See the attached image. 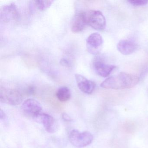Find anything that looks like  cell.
I'll return each mask as SVG.
<instances>
[{
  "instance_id": "1",
  "label": "cell",
  "mask_w": 148,
  "mask_h": 148,
  "mask_svg": "<svg viewBox=\"0 0 148 148\" xmlns=\"http://www.w3.org/2000/svg\"><path fill=\"white\" fill-rule=\"evenodd\" d=\"M139 81V78L136 75L121 72L116 76L107 78L101 83L100 86L116 90L130 89L136 86Z\"/></svg>"
},
{
  "instance_id": "2",
  "label": "cell",
  "mask_w": 148,
  "mask_h": 148,
  "mask_svg": "<svg viewBox=\"0 0 148 148\" xmlns=\"http://www.w3.org/2000/svg\"><path fill=\"white\" fill-rule=\"evenodd\" d=\"M69 139L73 146L82 148L91 144L93 141V136L89 132H81L77 130H73L69 133Z\"/></svg>"
},
{
  "instance_id": "3",
  "label": "cell",
  "mask_w": 148,
  "mask_h": 148,
  "mask_svg": "<svg viewBox=\"0 0 148 148\" xmlns=\"http://www.w3.org/2000/svg\"><path fill=\"white\" fill-rule=\"evenodd\" d=\"M23 99V95L19 90L1 87L0 100L1 103L17 106L22 103Z\"/></svg>"
},
{
  "instance_id": "4",
  "label": "cell",
  "mask_w": 148,
  "mask_h": 148,
  "mask_svg": "<svg viewBox=\"0 0 148 148\" xmlns=\"http://www.w3.org/2000/svg\"><path fill=\"white\" fill-rule=\"evenodd\" d=\"M21 109L25 116L37 121L42 113L43 108L41 104L38 100L34 99L29 98L23 102L21 105Z\"/></svg>"
},
{
  "instance_id": "5",
  "label": "cell",
  "mask_w": 148,
  "mask_h": 148,
  "mask_svg": "<svg viewBox=\"0 0 148 148\" xmlns=\"http://www.w3.org/2000/svg\"><path fill=\"white\" fill-rule=\"evenodd\" d=\"M87 25L95 30L102 31L106 26V20L103 14L98 10H89L85 12Z\"/></svg>"
},
{
  "instance_id": "6",
  "label": "cell",
  "mask_w": 148,
  "mask_h": 148,
  "mask_svg": "<svg viewBox=\"0 0 148 148\" xmlns=\"http://www.w3.org/2000/svg\"><path fill=\"white\" fill-rule=\"evenodd\" d=\"M19 16L18 7L14 3L5 5L0 9V19L4 23H9L18 19Z\"/></svg>"
},
{
  "instance_id": "7",
  "label": "cell",
  "mask_w": 148,
  "mask_h": 148,
  "mask_svg": "<svg viewBox=\"0 0 148 148\" xmlns=\"http://www.w3.org/2000/svg\"><path fill=\"white\" fill-rule=\"evenodd\" d=\"M103 39L98 33H93L90 34L86 39V46L87 51L91 54L97 55L103 47Z\"/></svg>"
},
{
  "instance_id": "8",
  "label": "cell",
  "mask_w": 148,
  "mask_h": 148,
  "mask_svg": "<svg viewBox=\"0 0 148 148\" xmlns=\"http://www.w3.org/2000/svg\"><path fill=\"white\" fill-rule=\"evenodd\" d=\"M37 121L43 124L45 130L48 133H55L58 130V122L53 117L49 114L42 113Z\"/></svg>"
},
{
  "instance_id": "9",
  "label": "cell",
  "mask_w": 148,
  "mask_h": 148,
  "mask_svg": "<svg viewBox=\"0 0 148 148\" xmlns=\"http://www.w3.org/2000/svg\"><path fill=\"white\" fill-rule=\"evenodd\" d=\"M75 79L79 89L86 94H90L95 90V83L81 74H75Z\"/></svg>"
},
{
  "instance_id": "10",
  "label": "cell",
  "mask_w": 148,
  "mask_h": 148,
  "mask_svg": "<svg viewBox=\"0 0 148 148\" xmlns=\"http://www.w3.org/2000/svg\"><path fill=\"white\" fill-rule=\"evenodd\" d=\"M85 12L76 14L73 18L71 23V29L74 33L81 32L87 25Z\"/></svg>"
},
{
  "instance_id": "11",
  "label": "cell",
  "mask_w": 148,
  "mask_h": 148,
  "mask_svg": "<svg viewBox=\"0 0 148 148\" xmlns=\"http://www.w3.org/2000/svg\"><path fill=\"white\" fill-rule=\"evenodd\" d=\"M93 67L96 73L100 77H106L116 68L112 65L107 64L100 60H96L93 63Z\"/></svg>"
},
{
  "instance_id": "12",
  "label": "cell",
  "mask_w": 148,
  "mask_h": 148,
  "mask_svg": "<svg viewBox=\"0 0 148 148\" xmlns=\"http://www.w3.org/2000/svg\"><path fill=\"white\" fill-rule=\"evenodd\" d=\"M117 48L120 53L123 55H128L133 53L136 50L137 46L133 41L123 40L118 43Z\"/></svg>"
},
{
  "instance_id": "13",
  "label": "cell",
  "mask_w": 148,
  "mask_h": 148,
  "mask_svg": "<svg viewBox=\"0 0 148 148\" xmlns=\"http://www.w3.org/2000/svg\"><path fill=\"white\" fill-rule=\"evenodd\" d=\"M56 97L61 102H65L71 99V90L66 86H62L58 89L56 93Z\"/></svg>"
},
{
  "instance_id": "14",
  "label": "cell",
  "mask_w": 148,
  "mask_h": 148,
  "mask_svg": "<svg viewBox=\"0 0 148 148\" xmlns=\"http://www.w3.org/2000/svg\"><path fill=\"white\" fill-rule=\"evenodd\" d=\"M53 2V1L49 0H37L33 1L34 4L36 8L41 11L47 10L51 5Z\"/></svg>"
},
{
  "instance_id": "15",
  "label": "cell",
  "mask_w": 148,
  "mask_h": 148,
  "mask_svg": "<svg viewBox=\"0 0 148 148\" xmlns=\"http://www.w3.org/2000/svg\"><path fill=\"white\" fill-rule=\"evenodd\" d=\"M128 2L134 6H142L148 4L147 0H132L129 1Z\"/></svg>"
},
{
  "instance_id": "16",
  "label": "cell",
  "mask_w": 148,
  "mask_h": 148,
  "mask_svg": "<svg viewBox=\"0 0 148 148\" xmlns=\"http://www.w3.org/2000/svg\"><path fill=\"white\" fill-rule=\"evenodd\" d=\"M61 117H62V119L65 121V122H71L73 121L72 119L71 118V117L70 116L68 115L67 113H62L61 114Z\"/></svg>"
},
{
  "instance_id": "17",
  "label": "cell",
  "mask_w": 148,
  "mask_h": 148,
  "mask_svg": "<svg viewBox=\"0 0 148 148\" xmlns=\"http://www.w3.org/2000/svg\"><path fill=\"white\" fill-rule=\"evenodd\" d=\"M6 116L5 113L2 110H1L0 111V118L1 120H4L5 119Z\"/></svg>"
}]
</instances>
